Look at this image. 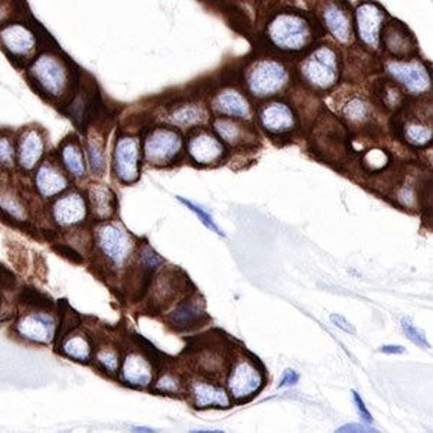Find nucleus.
<instances>
[{
	"label": "nucleus",
	"instance_id": "nucleus-1",
	"mask_svg": "<svg viewBox=\"0 0 433 433\" xmlns=\"http://www.w3.org/2000/svg\"><path fill=\"white\" fill-rule=\"evenodd\" d=\"M27 77L36 91L51 102H60L69 92L72 74L64 58L54 51H42L28 64Z\"/></svg>",
	"mask_w": 433,
	"mask_h": 433
},
{
	"label": "nucleus",
	"instance_id": "nucleus-2",
	"mask_svg": "<svg viewBox=\"0 0 433 433\" xmlns=\"http://www.w3.org/2000/svg\"><path fill=\"white\" fill-rule=\"evenodd\" d=\"M0 50L16 64H29L38 54V36L25 23H6L0 27Z\"/></svg>",
	"mask_w": 433,
	"mask_h": 433
},
{
	"label": "nucleus",
	"instance_id": "nucleus-3",
	"mask_svg": "<svg viewBox=\"0 0 433 433\" xmlns=\"http://www.w3.org/2000/svg\"><path fill=\"white\" fill-rule=\"evenodd\" d=\"M270 41L284 51H299L310 41V28L308 22L292 13L276 16L268 29Z\"/></svg>",
	"mask_w": 433,
	"mask_h": 433
},
{
	"label": "nucleus",
	"instance_id": "nucleus-4",
	"mask_svg": "<svg viewBox=\"0 0 433 433\" xmlns=\"http://www.w3.org/2000/svg\"><path fill=\"white\" fill-rule=\"evenodd\" d=\"M287 69L277 61L263 60L254 64L247 74L249 90L256 97H269L287 84Z\"/></svg>",
	"mask_w": 433,
	"mask_h": 433
},
{
	"label": "nucleus",
	"instance_id": "nucleus-5",
	"mask_svg": "<svg viewBox=\"0 0 433 433\" xmlns=\"http://www.w3.org/2000/svg\"><path fill=\"white\" fill-rule=\"evenodd\" d=\"M305 80L317 88L328 90L338 80V58L328 46H321L312 53L302 65Z\"/></svg>",
	"mask_w": 433,
	"mask_h": 433
},
{
	"label": "nucleus",
	"instance_id": "nucleus-6",
	"mask_svg": "<svg viewBox=\"0 0 433 433\" xmlns=\"http://www.w3.org/2000/svg\"><path fill=\"white\" fill-rule=\"evenodd\" d=\"M113 171L123 184H135L140 175V143L136 136H118L113 151Z\"/></svg>",
	"mask_w": 433,
	"mask_h": 433
},
{
	"label": "nucleus",
	"instance_id": "nucleus-7",
	"mask_svg": "<svg viewBox=\"0 0 433 433\" xmlns=\"http://www.w3.org/2000/svg\"><path fill=\"white\" fill-rule=\"evenodd\" d=\"M182 149V137L171 130L159 128L152 130L143 143V156L152 166L171 163Z\"/></svg>",
	"mask_w": 433,
	"mask_h": 433
},
{
	"label": "nucleus",
	"instance_id": "nucleus-8",
	"mask_svg": "<svg viewBox=\"0 0 433 433\" xmlns=\"http://www.w3.org/2000/svg\"><path fill=\"white\" fill-rule=\"evenodd\" d=\"M95 243L102 253L116 266H123L132 256L133 243L129 234L116 224H102L95 231Z\"/></svg>",
	"mask_w": 433,
	"mask_h": 433
},
{
	"label": "nucleus",
	"instance_id": "nucleus-9",
	"mask_svg": "<svg viewBox=\"0 0 433 433\" xmlns=\"http://www.w3.org/2000/svg\"><path fill=\"white\" fill-rule=\"evenodd\" d=\"M46 140L43 132L36 126L23 129L15 142L16 165L22 172H32L45 158Z\"/></svg>",
	"mask_w": 433,
	"mask_h": 433
},
{
	"label": "nucleus",
	"instance_id": "nucleus-10",
	"mask_svg": "<svg viewBox=\"0 0 433 433\" xmlns=\"http://www.w3.org/2000/svg\"><path fill=\"white\" fill-rule=\"evenodd\" d=\"M34 185L38 194L48 200L65 192L69 188V178L64 167H61V163L53 158H46L35 167Z\"/></svg>",
	"mask_w": 433,
	"mask_h": 433
},
{
	"label": "nucleus",
	"instance_id": "nucleus-11",
	"mask_svg": "<svg viewBox=\"0 0 433 433\" xmlns=\"http://www.w3.org/2000/svg\"><path fill=\"white\" fill-rule=\"evenodd\" d=\"M20 338L35 344H50L57 336V322L48 314H27L18 319L15 325Z\"/></svg>",
	"mask_w": 433,
	"mask_h": 433
},
{
	"label": "nucleus",
	"instance_id": "nucleus-12",
	"mask_svg": "<svg viewBox=\"0 0 433 433\" xmlns=\"http://www.w3.org/2000/svg\"><path fill=\"white\" fill-rule=\"evenodd\" d=\"M387 71L408 92L422 94L430 88L429 72L419 61H392L387 64Z\"/></svg>",
	"mask_w": 433,
	"mask_h": 433
},
{
	"label": "nucleus",
	"instance_id": "nucleus-13",
	"mask_svg": "<svg viewBox=\"0 0 433 433\" xmlns=\"http://www.w3.org/2000/svg\"><path fill=\"white\" fill-rule=\"evenodd\" d=\"M54 221L61 227L81 224L87 219V202L78 191H69L53 204Z\"/></svg>",
	"mask_w": 433,
	"mask_h": 433
},
{
	"label": "nucleus",
	"instance_id": "nucleus-14",
	"mask_svg": "<svg viewBox=\"0 0 433 433\" xmlns=\"http://www.w3.org/2000/svg\"><path fill=\"white\" fill-rule=\"evenodd\" d=\"M58 158H60V163L64 167V171L71 178L81 181L87 177L88 165H87L85 153L76 135H69L67 139L61 142L60 149H58Z\"/></svg>",
	"mask_w": 433,
	"mask_h": 433
},
{
	"label": "nucleus",
	"instance_id": "nucleus-15",
	"mask_svg": "<svg viewBox=\"0 0 433 433\" xmlns=\"http://www.w3.org/2000/svg\"><path fill=\"white\" fill-rule=\"evenodd\" d=\"M383 19L384 12L374 4H363L357 9V28L359 39L373 50L378 46Z\"/></svg>",
	"mask_w": 433,
	"mask_h": 433
},
{
	"label": "nucleus",
	"instance_id": "nucleus-16",
	"mask_svg": "<svg viewBox=\"0 0 433 433\" xmlns=\"http://www.w3.org/2000/svg\"><path fill=\"white\" fill-rule=\"evenodd\" d=\"M188 153L200 165H211L223 156L224 148L211 133L200 132L189 139Z\"/></svg>",
	"mask_w": 433,
	"mask_h": 433
},
{
	"label": "nucleus",
	"instance_id": "nucleus-17",
	"mask_svg": "<svg viewBox=\"0 0 433 433\" xmlns=\"http://www.w3.org/2000/svg\"><path fill=\"white\" fill-rule=\"evenodd\" d=\"M228 386L234 397L243 399L260 389L261 377L249 363H240L230 377Z\"/></svg>",
	"mask_w": 433,
	"mask_h": 433
},
{
	"label": "nucleus",
	"instance_id": "nucleus-18",
	"mask_svg": "<svg viewBox=\"0 0 433 433\" xmlns=\"http://www.w3.org/2000/svg\"><path fill=\"white\" fill-rule=\"evenodd\" d=\"M90 209L94 219L99 221H106L114 215L117 209V200L114 192L106 185H91L87 191Z\"/></svg>",
	"mask_w": 433,
	"mask_h": 433
},
{
	"label": "nucleus",
	"instance_id": "nucleus-19",
	"mask_svg": "<svg viewBox=\"0 0 433 433\" xmlns=\"http://www.w3.org/2000/svg\"><path fill=\"white\" fill-rule=\"evenodd\" d=\"M122 378L129 386L146 387L152 383L153 370L146 357L139 354H129L122 367Z\"/></svg>",
	"mask_w": 433,
	"mask_h": 433
},
{
	"label": "nucleus",
	"instance_id": "nucleus-20",
	"mask_svg": "<svg viewBox=\"0 0 433 433\" xmlns=\"http://www.w3.org/2000/svg\"><path fill=\"white\" fill-rule=\"evenodd\" d=\"M260 122L263 128L272 133H282L292 129L295 117L292 110L283 103H270L260 113Z\"/></svg>",
	"mask_w": 433,
	"mask_h": 433
},
{
	"label": "nucleus",
	"instance_id": "nucleus-21",
	"mask_svg": "<svg viewBox=\"0 0 433 433\" xmlns=\"http://www.w3.org/2000/svg\"><path fill=\"white\" fill-rule=\"evenodd\" d=\"M324 22L328 31L332 36L341 42L347 43L351 39V20L347 12L336 4H331L327 6L324 12Z\"/></svg>",
	"mask_w": 433,
	"mask_h": 433
},
{
	"label": "nucleus",
	"instance_id": "nucleus-22",
	"mask_svg": "<svg viewBox=\"0 0 433 433\" xmlns=\"http://www.w3.org/2000/svg\"><path fill=\"white\" fill-rule=\"evenodd\" d=\"M85 158L88 170L97 177H102L106 171V148L104 137L99 130H91L85 137Z\"/></svg>",
	"mask_w": 433,
	"mask_h": 433
},
{
	"label": "nucleus",
	"instance_id": "nucleus-23",
	"mask_svg": "<svg viewBox=\"0 0 433 433\" xmlns=\"http://www.w3.org/2000/svg\"><path fill=\"white\" fill-rule=\"evenodd\" d=\"M214 107L216 111L231 117H249L250 114V106L245 95L233 88H227L216 95Z\"/></svg>",
	"mask_w": 433,
	"mask_h": 433
},
{
	"label": "nucleus",
	"instance_id": "nucleus-24",
	"mask_svg": "<svg viewBox=\"0 0 433 433\" xmlns=\"http://www.w3.org/2000/svg\"><path fill=\"white\" fill-rule=\"evenodd\" d=\"M204 315L202 305L198 299H188L179 303L170 317V324L178 329L184 331L197 325Z\"/></svg>",
	"mask_w": 433,
	"mask_h": 433
},
{
	"label": "nucleus",
	"instance_id": "nucleus-25",
	"mask_svg": "<svg viewBox=\"0 0 433 433\" xmlns=\"http://www.w3.org/2000/svg\"><path fill=\"white\" fill-rule=\"evenodd\" d=\"M57 348L60 352L71 359L80 361V363H88L92 355V345L85 335H72L64 336L58 343Z\"/></svg>",
	"mask_w": 433,
	"mask_h": 433
},
{
	"label": "nucleus",
	"instance_id": "nucleus-26",
	"mask_svg": "<svg viewBox=\"0 0 433 433\" xmlns=\"http://www.w3.org/2000/svg\"><path fill=\"white\" fill-rule=\"evenodd\" d=\"M192 396L195 399V406L198 408H205L209 406H219L226 407L228 406V399L223 389L209 386V384L197 383L192 387Z\"/></svg>",
	"mask_w": 433,
	"mask_h": 433
},
{
	"label": "nucleus",
	"instance_id": "nucleus-27",
	"mask_svg": "<svg viewBox=\"0 0 433 433\" xmlns=\"http://www.w3.org/2000/svg\"><path fill=\"white\" fill-rule=\"evenodd\" d=\"M19 303L29 306V308H35L39 310H48L53 309L55 306L53 298L50 295H46L41 291H38L36 287L34 286H25L20 291L19 298H18Z\"/></svg>",
	"mask_w": 433,
	"mask_h": 433
},
{
	"label": "nucleus",
	"instance_id": "nucleus-28",
	"mask_svg": "<svg viewBox=\"0 0 433 433\" xmlns=\"http://www.w3.org/2000/svg\"><path fill=\"white\" fill-rule=\"evenodd\" d=\"M81 324V317L72 309L67 301L60 302V325L57 327V343H60L64 336L69 335Z\"/></svg>",
	"mask_w": 433,
	"mask_h": 433
},
{
	"label": "nucleus",
	"instance_id": "nucleus-29",
	"mask_svg": "<svg viewBox=\"0 0 433 433\" xmlns=\"http://www.w3.org/2000/svg\"><path fill=\"white\" fill-rule=\"evenodd\" d=\"M0 211H2L8 219L16 223H23L27 220L25 205H23V202L15 194H12V192L0 194Z\"/></svg>",
	"mask_w": 433,
	"mask_h": 433
},
{
	"label": "nucleus",
	"instance_id": "nucleus-30",
	"mask_svg": "<svg viewBox=\"0 0 433 433\" xmlns=\"http://www.w3.org/2000/svg\"><path fill=\"white\" fill-rule=\"evenodd\" d=\"M205 113L197 106H182L171 114V122L179 128H191L204 122Z\"/></svg>",
	"mask_w": 433,
	"mask_h": 433
},
{
	"label": "nucleus",
	"instance_id": "nucleus-31",
	"mask_svg": "<svg viewBox=\"0 0 433 433\" xmlns=\"http://www.w3.org/2000/svg\"><path fill=\"white\" fill-rule=\"evenodd\" d=\"M16 166V153H15V142L13 137L6 133L0 132V170L11 172Z\"/></svg>",
	"mask_w": 433,
	"mask_h": 433
},
{
	"label": "nucleus",
	"instance_id": "nucleus-32",
	"mask_svg": "<svg viewBox=\"0 0 433 433\" xmlns=\"http://www.w3.org/2000/svg\"><path fill=\"white\" fill-rule=\"evenodd\" d=\"M214 129L216 130V133L221 136L223 140H226L228 143H235L243 137V129L240 128L238 123H235V122H233V120H228V118L215 120Z\"/></svg>",
	"mask_w": 433,
	"mask_h": 433
},
{
	"label": "nucleus",
	"instance_id": "nucleus-33",
	"mask_svg": "<svg viewBox=\"0 0 433 433\" xmlns=\"http://www.w3.org/2000/svg\"><path fill=\"white\" fill-rule=\"evenodd\" d=\"M118 359L120 355L113 348H102L95 352V363L109 374H116L118 371Z\"/></svg>",
	"mask_w": 433,
	"mask_h": 433
},
{
	"label": "nucleus",
	"instance_id": "nucleus-34",
	"mask_svg": "<svg viewBox=\"0 0 433 433\" xmlns=\"http://www.w3.org/2000/svg\"><path fill=\"white\" fill-rule=\"evenodd\" d=\"M406 139L415 146H425L432 140V130L419 123H411L404 130Z\"/></svg>",
	"mask_w": 433,
	"mask_h": 433
},
{
	"label": "nucleus",
	"instance_id": "nucleus-35",
	"mask_svg": "<svg viewBox=\"0 0 433 433\" xmlns=\"http://www.w3.org/2000/svg\"><path fill=\"white\" fill-rule=\"evenodd\" d=\"M344 116L351 122H361L369 116V104L363 99H351L344 107Z\"/></svg>",
	"mask_w": 433,
	"mask_h": 433
},
{
	"label": "nucleus",
	"instance_id": "nucleus-36",
	"mask_svg": "<svg viewBox=\"0 0 433 433\" xmlns=\"http://www.w3.org/2000/svg\"><path fill=\"white\" fill-rule=\"evenodd\" d=\"M178 200H179V202H182L188 209H191L192 212H194V214L198 216V219H200V221H201L207 228H209L211 231H214L215 234H219V235H221V237L226 235V234L220 230V227L216 226V223L214 221L212 216H211L205 209H202L201 207L195 205L194 202H191V201H188V200H185V198H182V197H178Z\"/></svg>",
	"mask_w": 433,
	"mask_h": 433
},
{
	"label": "nucleus",
	"instance_id": "nucleus-37",
	"mask_svg": "<svg viewBox=\"0 0 433 433\" xmlns=\"http://www.w3.org/2000/svg\"><path fill=\"white\" fill-rule=\"evenodd\" d=\"M401 328H403L404 334L407 335V338L411 340L412 343H415L416 345L423 347V348H429L430 347L429 343H427L426 335L422 331H419L407 318L401 319Z\"/></svg>",
	"mask_w": 433,
	"mask_h": 433
},
{
	"label": "nucleus",
	"instance_id": "nucleus-38",
	"mask_svg": "<svg viewBox=\"0 0 433 433\" xmlns=\"http://www.w3.org/2000/svg\"><path fill=\"white\" fill-rule=\"evenodd\" d=\"M406 43L408 45V38L407 35L400 31L399 28H389L386 31V43L389 46V50L394 54H401V48H400V43Z\"/></svg>",
	"mask_w": 433,
	"mask_h": 433
},
{
	"label": "nucleus",
	"instance_id": "nucleus-39",
	"mask_svg": "<svg viewBox=\"0 0 433 433\" xmlns=\"http://www.w3.org/2000/svg\"><path fill=\"white\" fill-rule=\"evenodd\" d=\"M16 283L18 280L15 273L9 268H6L5 264L0 263V289H2V291H13Z\"/></svg>",
	"mask_w": 433,
	"mask_h": 433
},
{
	"label": "nucleus",
	"instance_id": "nucleus-40",
	"mask_svg": "<svg viewBox=\"0 0 433 433\" xmlns=\"http://www.w3.org/2000/svg\"><path fill=\"white\" fill-rule=\"evenodd\" d=\"M140 260L143 263V266H146L149 269H156L159 268L160 264L163 263V260L160 259V256H158L151 247H144L142 250V254H140Z\"/></svg>",
	"mask_w": 433,
	"mask_h": 433
},
{
	"label": "nucleus",
	"instance_id": "nucleus-41",
	"mask_svg": "<svg viewBox=\"0 0 433 433\" xmlns=\"http://www.w3.org/2000/svg\"><path fill=\"white\" fill-rule=\"evenodd\" d=\"M54 249H55V252H57L58 254H61L62 257L68 259V260L72 261V263L80 264V263L84 261L83 256H81L76 249H72V247H69V246H67V245H57V246H54Z\"/></svg>",
	"mask_w": 433,
	"mask_h": 433
},
{
	"label": "nucleus",
	"instance_id": "nucleus-42",
	"mask_svg": "<svg viewBox=\"0 0 433 433\" xmlns=\"http://www.w3.org/2000/svg\"><path fill=\"white\" fill-rule=\"evenodd\" d=\"M178 390V381L172 376H165L156 383V392L174 393Z\"/></svg>",
	"mask_w": 433,
	"mask_h": 433
},
{
	"label": "nucleus",
	"instance_id": "nucleus-43",
	"mask_svg": "<svg viewBox=\"0 0 433 433\" xmlns=\"http://www.w3.org/2000/svg\"><path fill=\"white\" fill-rule=\"evenodd\" d=\"M352 396H354V401H355V406H357V411H358V415L361 416V419H363L367 425H370V423H373V416H371V413L369 412V408L366 407V403H364V400L361 399V396L355 392V390H352Z\"/></svg>",
	"mask_w": 433,
	"mask_h": 433
},
{
	"label": "nucleus",
	"instance_id": "nucleus-44",
	"mask_svg": "<svg viewBox=\"0 0 433 433\" xmlns=\"http://www.w3.org/2000/svg\"><path fill=\"white\" fill-rule=\"evenodd\" d=\"M331 322H332L335 327H338L341 331L347 332V334H351V335H355V334H357L355 327H354L352 324H350L343 315H336V314L331 315Z\"/></svg>",
	"mask_w": 433,
	"mask_h": 433
},
{
	"label": "nucleus",
	"instance_id": "nucleus-45",
	"mask_svg": "<svg viewBox=\"0 0 433 433\" xmlns=\"http://www.w3.org/2000/svg\"><path fill=\"white\" fill-rule=\"evenodd\" d=\"M298 381H299V374L295 370L287 369V370H284L283 377H282V380L279 383V389H282V387H292V386H295V384H298Z\"/></svg>",
	"mask_w": 433,
	"mask_h": 433
},
{
	"label": "nucleus",
	"instance_id": "nucleus-46",
	"mask_svg": "<svg viewBox=\"0 0 433 433\" xmlns=\"http://www.w3.org/2000/svg\"><path fill=\"white\" fill-rule=\"evenodd\" d=\"M340 433H366V432H378L377 429L374 427H370V426H366V425H358V423H348V425H344L341 426L338 430Z\"/></svg>",
	"mask_w": 433,
	"mask_h": 433
},
{
	"label": "nucleus",
	"instance_id": "nucleus-47",
	"mask_svg": "<svg viewBox=\"0 0 433 433\" xmlns=\"http://www.w3.org/2000/svg\"><path fill=\"white\" fill-rule=\"evenodd\" d=\"M406 350L401 345H384L381 347V352L384 354H403Z\"/></svg>",
	"mask_w": 433,
	"mask_h": 433
},
{
	"label": "nucleus",
	"instance_id": "nucleus-48",
	"mask_svg": "<svg viewBox=\"0 0 433 433\" xmlns=\"http://www.w3.org/2000/svg\"><path fill=\"white\" fill-rule=\"evenodd\" d=\"M133 432H156L151 427H133Z\"/></svg>",
	"mask_w": 433,
	"mask_h": 433
}]
</instances>
